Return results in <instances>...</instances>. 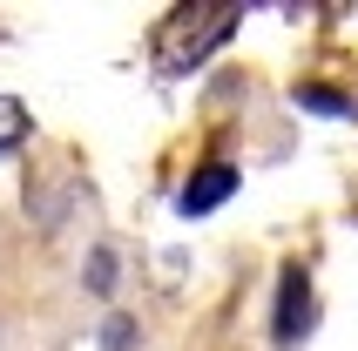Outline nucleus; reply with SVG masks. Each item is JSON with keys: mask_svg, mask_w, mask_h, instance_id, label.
I'll return each instance as SVG.
<instances>
[{"mask_svg": "<svg viewBox=\"0 0 358 351\" xmlns=\"http://www.w3.org/2000/svg\"><path fill=\"white\" fill-rule=\"evenodd\" d=\"M311 331V277L284 271V297H278V345H298Z\"/></svg>", "mask_w": 358, "mask_h": 351, "instance_id": "7ed1b4c3", "label": "nucleus"}, {"mask_svg": "<svg viewBox=\"0 0 358 351\" xmlns=\"http://www.w3.org/2000/svg\"><path fill=\"white\" fill-rule=\"evenodd\" d=\"M230 14H237V7H210V20H203L196 34H189V7H182V14L169 20V34H162V68H169V75L196 68V61L210 55V48H217L223 34H230Z\"/></svg>", "mask_w": 358, "mask_h": 351, "instance_id": "f257e3e1", "label": "nucleus"}, {"mask_svg": "<svg viewBox=\"0 0 358 351\" xmlns=\"http://www.w3.org/2000/svg\"><path fill=\"white\" fill-rule=\"evenodd\" d=\"M230 196H237V169H230V162H210V169H196V182H182L176 210L182 216H210L217 203H230Z\"/></svg>", "mask_w": 358, "mask_h": 351, "instance_id": "f03ea898", "label": "nucleus"}, {"mask_svg": "<svg viewBox=\"0 0 358 351\" xmlns=\"http://www.w3.org/2000/svg\"><path fill=\"white\" fill-rule=\"evenodd\" d=\"M108 351H129V317H108V338H101Z\"/></svg>", "mask_w": 358, "mask_h": 351, "instance_id": "39448f33", "label": "nucleus"}, {"mask_svg": "<svg viewBox=\"0 0 358 351\" xmlns=\"http://www.w3.org/2000/svg\"><path fill=\"white\" fill-rule=\"evenodd\" d=\"M20 142H27V101L0 95V156H14Z\"/></svg>", "mask_w": 358, "mask_h": 351, "instance_id": "20e7f679", "label": "nucleus"}]
</instances>
